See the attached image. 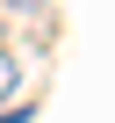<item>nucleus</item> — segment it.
Wrapping results in <instances>:
<instances>
[{
    "mask_svg": "<svg viewBox=\"0 0 115 123\" xmlns=\"http://www.w3.org/2000/svg\"><path fill=\"white\" fill-rule=\"evenodd\" d=\"M15 87H22V58H15V51H7V43H0V101H7V94H15Z\"/></svg>",
    "mask_w": 115,
    "mask_h": 123,
    "instance_id": "1",
    "label": "nucleus"
},
{
    "mask_svg": "<svg viewBox=\"0 0 115 123\" xmlns=\"http://www.w3.org/2000/svg\"><path fill=\"white\" fill-rule=\"evenodd\" d=\"M43 0H0V15H36Z\"/></svg>",
    "mask_w": 115,
    "mask_h": 123,
    "instance_id": "2",
    "label": "nucleus"
}]
</instances>
